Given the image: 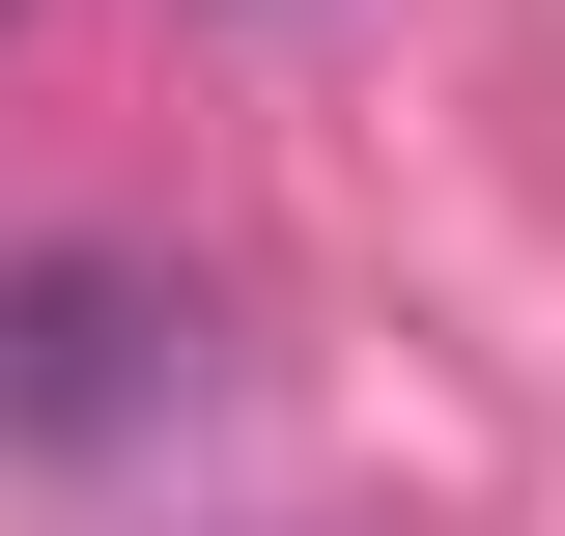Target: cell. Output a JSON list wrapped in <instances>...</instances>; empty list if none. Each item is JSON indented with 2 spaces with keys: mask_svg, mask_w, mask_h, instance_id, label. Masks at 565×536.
<instances>
[{
  "mask_svg": "<svg viewBox=\"0 0 565 536\" xmlns=\"http://www.w3.org/2000/svg\"><path fill=\"white\" fill-rule=\"evenodd\" d=\"M141 339H199L141 255H29V282H0V424H114V396H141Z\"/></svg>",
  "mask_w": 565,
  "mask_h": 536,
  "instance_id": "cell-1",
  "label": "cell"
}]
</instances>
